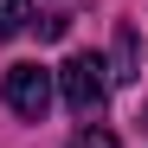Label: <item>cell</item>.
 Returning <instances> with one entry per match:
<instances>
[{
  "instance_id": "obj_1",
  "label": "cell",
  "mask_w": 148,
  "mask_h": 148,
  "mask_svg": "<svg viewBox=\"0 0 148 148\" xmlns=\"http://www.w3.org/2000/svg\"><path fill=\"white\" fill-rule=\"evenodd\" d=\"M52 84H58V97H64V110L84 116V122L110 103V64L97 58V52H71V58L52 71Z\"/></svg>"
},
{
  "instance_id": "obj_4",
  "label": "cell",
  "mask_w": 148,
  "mask_h": 148,
  "mask_svg": "<svg viewBox=\"0 0 148 148\" xmlns=\"http://www.w3.org/2000/svg\"><path fill=\"white\" fill-rule=\"evenodd\" d=\"M32 26V0H0V39H19Z\"/></svg>"
},
{
  "instance_id": "obj_5",
  "label": "cell",
  "mask_w": 148,
  "mask_h": 148,
  "mask_svg": "<svg viewBox=\"0 0 148 148\" xmlns=\"http://www.w3.org/2000/svg\"><path fill=\"white\" fill-rule=\"evenodd\" d=\"M64 148H116V135L103 129V122H84V129H77V135H71Z\"/></svg>"
},
{
  "instance_id": "obj_3",
  "label": "cell",
  "mask_w": 148,
  "mask_h": 148,
  "mask_svg": "<svg viewBox=\"0 0 148 148\" xmlns=\"http://www.w3.org/2000/svg\"><path fill=\"white\" fill-rule=\"evenodd\" d=\"M142 77V45L135 26H116V52H110V84H135Z\"/></svg>"
},
{
  "instance_id": "obj_2",
  "label": "cell",
  "mask_w": 148,
  "mask_h": 148,
  "mask_svg": "<svg viewBox=\"0 0 148 148\" xmlns=\"http://www.w3.org/2000/svg\"><path fill=\"white\" fill-rule=\"evenodd\" d=\"M0 97H7V110H13L19 122H45L58 84H52V71H45V64H13L7 84H0Z\"/></svg>"
}]
</instances>
